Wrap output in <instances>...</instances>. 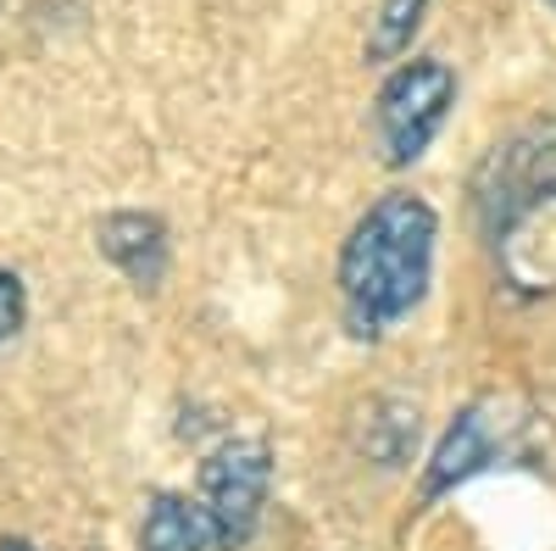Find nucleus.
<instances>
[{
	"instance_id": "1",
	"label": "nucleus",
	"mask_w": 556,
	"mask_h": 551,
	"mask_svg": "<svg viewBox=\"0 0 556 551\" xmlns=\"http://www.w3.org/2000/svg\"><path fill=\"white\" fill-rule=\"evenodd\" d=\"M440 217L424 196L390 190L356 217L340 246V306L356 335H390L434 285Z\"/></svg>"
},
{
	"instance_id": "2",
	"label": "nucleus",
	"mask_w": 556,
	"mask_h": 551,
	"mask_svg": "<svg viewBox=\"0 0 556 551\" xmlns=\"http://www.w3.org/2000/svg\"><path fill=\"white\" fill-rule=\"evenodd\" d=\"M456 107V73L440 57L395 62L374 101V146L384 167H412L440 140V128Z\"/></svg>"
},
{
	"instance_id": "3",
	"label": "nucleus",
	"mask_w": 556,
	"mask_h": 551,
	"mask_svg": "<svg viewBox=\"0 0 556 551\" xmlns=\"http://www.w3.org/2000/svg\"><path fill=\"white\" fill-rule=\"evenodd\" d=\"M267 496H273V446L262 435H235L206 456L195 501L206 508L217 551H245L256 540Z\"/></svg>"
},
{
	"instance_id": "4",
	"label": "nucleus",
	"mask_w": 556,
	"mask_h": 551,
	"mask_svg": "<svg viewBox=\"0 0 556 551\" xmlns=\"http://www.w3.org/2000/svg\"><path fill=\"white\" fill-rule=\"evenodd\" d=\"M495 267L518 301L556 296V178L495 223Z\"/></svg>"
},
{
	"instance_id": "5",
	"label": "nucleus",
	"mask_w": 556,
	"mask_h": 551,
	"mask_svg": "<svg viewBox=\"0 0 556 551\" xmlns=\"http://www.w3.org/2000/svg\"><path fill=\"white\" fill-rule=\"evenodd\" d=\"M551 178H556V128H523L513 140H501L473 173V206L490 235L523 196H534Z\"/></svg>"
},
{
	"instance_id": "6",
	"label": "nucleus",
	"mask_w": 556,
	"mask_h": 551,
	"mask_svg": "<svg viewBox=\"0 0 556 551\" xmlns=\"http://www.w3.org/2000/svg\"><path fill=\"white\" fill-rule=\"evenodd\" d=\"M495 451H501L495 406L490 401L462 406L456 418L445 424V435H440V446L429 456V468H424V501H440L445 490H456V485H468L473 474H484L495 463Z\"/></svg>"
},
{
	"instance_id": "7",
	"label": "nucleus",
	"mask_w": 556,
	"mask_h": 551,
	"mask_svg": "<svg viewBox=\"0 0 556 551\" xmlns=\"http://www.w3.org/2000/svg\"><path fill=\"white\" fill-rule=\"evenodd\" d=\"M96 246L134 290H162L167 256H173L162 217H151V212H112V217L96 223Z\"/></svg>"
},
{
	"instance_id": "8",
	"label": "nucleus",
	"mask_w": 556,
	"mask_h": 551,
	"mask_svg": "<svg viewBox=\"0 0 556 551\" xmlns=\"http://www.w3.org/2000/svg\"><path fill=\"white\" fill-rule=\"evenodd\" d=\"M139 551H217L206 508L178 490H156L139 518Z\"/></svg>"
},
{
	"instance_id": "9",
	"label": "nucleus",
	"mask_w": 556,
	"mask_h": 551,
	"mask_svg": "<svg viewBox=\"0 0 556 551\" xmlns=\"http://www.w3.org/2000/svg\"><path fill=\"white\" fill-rule=\"evenodd\" d=\"M424 17H429V0H379L374 17H367V45H362L367 62H379V67L401 62L412 51L417 28H424Z\"/></svg>"
},
{
	"instance_id": "10",
	"label": "nucleus",
	"mask_w": 556,
	"mask_h": 551,
	"mask_svg": "<svg viewBox=\"0 0 556 551\" xmlns=\"http://www.w3.org/2000/svg\"><path fill=\"white\" fill-rule=\"evenodd\" d=\"M23 317H28V290H23L17 273L0 267V346H7V340L23 329Z\"/></svg>"
},
{
	"instance_id": "11",
	"label": "nucleus",
	"mask_w": 556,
	"mask_h": 551,
	"mask_svg": "<svg viewBox=\"0 0 556 551\" xmlns=\"http://www.w3.org/2000/svg\"><path fill=\"white\" fill-rule=\"evenodd\" d=\"M0 551H39V546H28V540H0Z\"/></svg>"
},
{
	"instance_id": "12",
	"label": "nucleus",
	"mask_w": 556,
	"mask_h": 551,
	"mask_svg": "<svg viewBox=\"0 0 556 551\" xmlns=\"http://www.w3.org/2000/svg\"><path fill=\"white\" fill-rule=\"evenodd\" d=\"M545 7H551V12H556V0H545Z\"/></svg>"
}]
</instances>
